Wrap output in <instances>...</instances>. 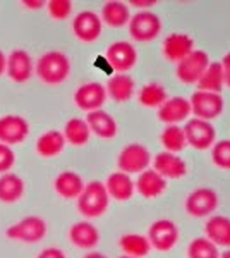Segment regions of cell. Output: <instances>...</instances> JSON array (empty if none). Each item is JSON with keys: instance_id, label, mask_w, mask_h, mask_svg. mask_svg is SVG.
I'll use <instances>...</instances> for the list:
<instances>
[{"instance_id": "obj_1", "label": "cell", "mask_w": 230, "mask_h": 258, "mask_svg": "<svg viewBox=\"0 0 230 258\" xmlns=\"http://www.w3.org/2000/svg\"><path fill=\"white\" fill-rule=\"evenodd\" d=\"M70 73V60L65 53L52 50L40 57L36 64V74L47 85H58L67 80Z\"/></svg>"}, {"instance_id": "obj_2", "label": "cell", "mask_w": 230, "mask_h": 258, "mask_svg": "<svg viewBox=\"0 0 230 258\" xmlns=\"http://www.w3.org/2000/svg\"><path fill=\"white\" fill-rule=\"evenodd\" d=\"M110 197L102 181H91L85 184V189L78 198V209L85 217H100L108 209Z\"/></svg>"}, {"instance_id": "obj_3", "label": "cell", "mask_w": 230, "mask_h": 258, "mask_svg": "<svg viewBox=\"0 0 230 258\" xmlns=\"http://www.w3.org/2000/svg\"><path fill=\"white\" fill-rule=\"evenodd\" d=\"M45 234H47V222L36 215L21 219L6 231L7 238L21 241V243H38L45 238Z\"/></svg>"}, {"instance_id": "obj_4", "label": "cell", "mask_w": 230, "mask_h": 258, "mask_svg": "<svg viewBox=\"0 0 230 258\" xmlns=\"http://www.w3.org/2000/svg\"><path fill=\"white\" fill-rule=\"evenodd\" d=\"M189 103L191 112L196 115V119H203L208 120V122L216 119L223 112V98H221L220 93L198 90L196 93H192Z\"/></svg>"}, {"instance_id": "obj_5", "label": "cell", "mask_w": 230, "mask_h": 258, "mask_svg": "<svg viewBox=\"0 0 230 258\" xmlns=\"http://www.w3.org/2000/svg\"><path fill=\"white\" fill-rule=\"evenodd\" d=\"M184 136H186V143L191 145L196 150H208L215 145L216 131L211 122L203 119H189L184 126Z\"/></svg>"}, {"instance_id": "obj_6", "label": "cell", "mask_w": 230, "mask_h": 258, "mask_svg": "<svg viewBox=\"0 0 230 258\" xmlns=\"http://www.w3.org/2000/svg\"><path fill=\"white\" fill-rule=\"evenodd\" d=\"M149 162H151L149 150L139 143H131L127 147H124L122 152L119 153V159H117L120 172L127 174V176L137 172L141 174L143 170L148 169Z\"/></svg>"}, {"instance_id": "obj_7", "label": "cell", "mask_w": 230, "mask_h": 258, "mask_svg": "<svg viewBox=\"0 0 230 258\" xmlns=\"http://www.w3.org/2000/svg\"><path fill=\"white\" fill-rule=\"evenodd\" d=\"M162 21L149 11H141L129 19V33L136 41H151L160 35Z\"/></svg>"}, {"instance_id": "obj_8", "label": "cell", "mask_w": 230, "mask_h": 258, "mask_svg": "<svg viewBox=\"0 0 230 258\" xmlns=\"http://www.w3.org/2000/svg\"><path fill=\"white\" fill-rule=\"evenodd\" d=\"M149 244L158 251H169L179 241V229L175 222L169 219H160L149 226L148 231Z\"/></svg>"}, {"instance_id": "obj_9", "label": "cell", "mask_w": 230, "mask_h": 258, "mask_svg": "<svg viewBox=\"0 0 230 258\" xmlns=\"http://www.w3.org/2000/svg\"><path fill=\"white\" fill-rule=\"evenodd\" d=\"M208 64H210V57L203 50H192L186 59H182L177 64V78L181 83L186 85H192L198 83L203 73L206 71Z\"/></svg>"}, {"instance_id": "obj_10", "label": "cell", "mask_w": 230, "mask_h": 258, "mask_svg": "<svg viewBox=\"0 0 230 258\" xmlns=\"http://www.w3.org/2000/svg\"><path fill=\"white\" fill-rule=\"evenodd\" d=\"M218 207V197L210 188H198L186 198V210L192 217L210 215Z\"/></svg>"}, {"instance_id": "obj_11", "label": "cell", "mask_w": 230, "mask_h": 258, "mask_svg": "<svg viewBox=\"0 0 230 258\" xmlns=\"http://www.w3.org/2000/svg\"><path fill=\"white\" fill-rule=\"evenodd\" d=\"M107 100V90L100 83H86L81 85L74 93V102L81 110L95 112L100 110Z\"/></svg>"}, {"instance_id": "obj_12", "label": "cell", "mask_w": 230, "mask_h": 258, "mask_svg": "<svg viewBox=\"0 0 230 258\" xmlns=\"http://www.w3.org/2000/svg\"><path fill=\"white\" fill-rule=\"evenodd\" d=\"M29 135L28 120L21 115H4L0 117V143L4 145H18L26 140Z\"/></svg>"}, {"instance_id": "obj_13", "label": "cell", "mask_w": 230, "mask_h": 258, "mask_svg": "<svg viewBox=\"0 0 230 258\" xmlns=\"http://www.w3.org/2000/svg\"><path fill=\"white\" fill-rule=\"evenodd\" d=\"M107 60L115 71L125 74L129 69L134 68L137 60L136 48L129 41H115L107 48Z\"/></svg>"}, {"instance_id": "obj_14", "label": "cell", "mask_w": 230, "mask_h": 258, "mask_svg": "<svg viewBox=\"0 0 230 258\" xmlns=\"http://www.w3.org/2000/svg\"><path fill=\"white\" fill-rule=\"evenodd\" d=\"M72 31L81 41H95L102 35V19L93 11H83L72 21Z\"/></svg>"}, {"instance_id": "obj_15", "label": "cell", "mask_w": 230, "mask_h": 258, "mask_svg": "<svg viewBox=\"0 0 230 258\" xmlns=\"http://www.w3.org/2000/svg\"><path fill=\"white\" fill-rule=\"evenodd\" d=\"M191 114V103L184 97H172L167 98L165 102L158 107V117L162 122L169 126H177V122L187 119Z\"/></svg>"}, {"instance_id": "obj_16", "label": "cell", "mask_w": 230, "mask_h": 258, "mask_svg": "<svg viewBox=\"0 0 230 258\" xmlns=\"http://www.w3.org/2000/svg\"><path fill=\"white\" fill-rule=\"evenodd\" d=\"M155 172H158L163 179H179L186 176L187 165L181 157L170 152H162L153 159Z\"/></svg>"}, {"instance_id": "obj_17", "label": "cell", "mask_w": 230, "mask_h": 258, "mask_svg": "<svg viewBox=\"0 0 230 258\" xmlns=\"http://www.w3.org/2000/svg\"><path fill=\"white\" fill-rule=\"evenodd\" d=\"M7 74L12 81L24 83L31 78L33 73V60L26 50H12L7 57Z\"/></svg>"}, {"instance_id": "obj_18", "label": "cell", "mask_w": 230, "mask_h": 258, "mask_svg": "<svg viewBox=\"0 0 230 258\" xmlns=\"http://www.w3.org/2000/svg\"><path fill=\"white\" fill-rule=\"evenodd\" d=\"M194 50V41L189 35L184 33H172L163 41V55L170 62H181Z\"/></svg>"}, {"instance_id": "obj_19", "label": "cell", "mask_w": 230, "mask_h": 258, "mask_svg": "<svg viewBox=\"0 0 230 258\" xmlns=\"http://www.w3.org/2000/svg\"><path fill=\"white\" fill-rule=\"evenodd\" d=\"M86 124L90 127L91 133H95L98 138L103 140H110L117 136V122L108 112L105 110H95V112H88V119Z\"/></svg>"}, {"instance_id": "obj_20", "label": "cell", "mask_w": 230, "mask_h": 258, "mask_svg": "<svg viewBox=\"0 0 230 258\" xmlns=\"http://www.w3.org/2000/svg\"><path fill=\"white\" fill-rule=\"evenodd\" d=\"M53 188H55L57 195L65 200H74L79 198V195L85 189V182H83V177L79 176L74 170H64L55 177V182H53Z\"/></svg>"}, {"instance_id": "obj_21", "label": "cell", "mask_w": 230, "mask_h": 258, "mask_svg": "<svg viewBox=\"0 0 230 258\" xmlns=\"http://www.w3.org/2000/svg\"><path fill=\"white\" fill-rule=\"evenodd\" d=\"M206 239L215 246H230V219L223 215H213L206 220Z\"/></svg>"}, {"instance_id": "obj_22", "label": "cell", "mask_w": 230, "mask_h": 258, "mask_svg": "<svg viewBox=\"0 0 230 258\" xmlns=\"http://www.w3.org/2000/svg\"><path fill=\"white\" fill-rule=\"evenodd\" d=\"M105 188L108 197L115 198L117 202H125V200L132 198L134 195V182L131 176L124 172H114L110 174L105 182Z\"/></svg>"}, {"instance_id": "obj_23", "label": "cell", "mask_w": 230, "mask_h": 258, "mask_svg": "<svg viewBox=\"0 0 230 258\" xmlns=\"http://www.w3.org/2000/svg\"><path fill=\"white\" fill-rule=\"evenodd\" d=\"M134 188H137L139 195H143L144 198H155V197H160L163 191H165L167 181L158 172H155L153 169H146L139 174Z\"/></svg>"}, {"instance_id": "obj_24", "label": "cell", "mask_w": 230, "mask_h": 258, "mask_svg": "<svg viewBox=\"0 0 230 258\" xmlns=\"http://www.w3.org/2000/svg\"><path fill=\"white\" fill-rule=\"evenodd\" d=\"M69 239L72 241L74 246L90 249L98 244L100 232L91 222H76L69 231Z\"/></svg>"}, {"instance_id": "obj_25", "label": "cell", "mask_w": 230, "mask_h": 258, "mask_svg": "<svg viewBox=\"0 0 230 258\" xmlns=\"http://www.w3.org/2000/svg\"><path fill=\"white\" fill-rule=\"evenodd\" d=\"M65 147V138L60 131H47L36 140V152L38 155L45 157V159H50V157H55L64 150Z\"/></svg>"}, {"instance_id": "obj_26", "label": "cell", "mask_w": 230, "mask_h": 258, "mask_svg": "<svg viewBox=\"0 0 230 258\" xmlns=\"http://www.w3.org/2000/svg\"><path fill=\"white\" fill-rule=\"evenodd\" d=\"M107 95L114 98L115 102H125L134 93V80L129 74H115L107 83Z\"/></svg>"}, {"instance_id": "obj_27", "label": "cell", "mask_w": 230, "mask_h": 258, "mask_svg": "<svg viewBox=\"0 0 230 258\" xmlns=\"http://www.w3.org/2000/svg\"><path fill=\"white\" fill-rule=\"evenodd\" d=\"M24 195V181L18 174L7 172L0 177V202L14 203Z\"/></svg>"}, {"instance_id": "obj_28", "label": "cell", "mask_w": 230, "mask_h": 258, "mask_svg": "<svg viewBox=\"0 0 230 258\" xmlns=\"http://www.w3.org/2000/svg\"><path fill=\"white\" fill-rule=\"evenodd\" d=\"M223 69L220 62H210L206 71L198 81V88L201 91H210V93H220L223 88Z\"/></svg>"}, {"instance_id": "obj_29", "label": "cell", "mask_w": 230, "mask_h": 258, "mask_svg": "<svg viewBox=\"0 0 230 258\" xmlns=\"http://www.w3.org/2000/svg\"><path fill=\"white\" fill-rule=\"evenodd\" d=\"M119 244L125 255L132 258H144L151 249L148 238H144L141 234H124L119 239Z\"/></svg>"}, {"instance_id": "obj_30", "label": "cell", "mask_w": 230, "mask_h": 258, "mask_svg": "<svg viewBox=\"0 0 230 258\" xmlns=\"http://www.w3.org/2000/svg\"><path fill=\"white\" fill-rule=\"evenodd\" d=\"M102 19L105 21L108 26L112 28H120L124 24L129 23L131 16H129V9L124 2H117V0H112V2H107L102 9Z\"/></svg>"}, {"instance_id": "obj_31", "label": "cell", "mask_w": 230, "mask_h": 258, "mask_svg": "<svg viewBox=\"0 0 230 258\" xmlns=\"http://www.w3.org/2000/svg\"><path fill=\"white\" fill-rule=\"evenodd\" d=\"M62 135H64L65 141H69L70 145H74V147H83V145H86L88 140H90L91 131H90V127H88L86 120L74 117L65 122Z\"/></svg>"}, {"instance_id": "obj_32", "label": "cell", "mask_w": 230, "mask_h": 258, "mask_svg": "<svg viewBox=\"0 0 230 258\" xmlns=\"http://www.w3.org/2000/svg\"><path fill=\"white\" fill-rule=\"evenodd\" d=\"M165 100H167V91L158 83H148L139 91V103L144 107H149V109L160 107Z\"/></svg>"}, {"instance_id": "obj_33", "label": "cell", "mask_w": 230, "mask_h": 258, "mask_svg": "<svg viewBox=\"0 0 230 258\" xmlns=\"http://www.w3.org/2000/svg\"><path fill=\"white\" fill-rule=\"evenodd\" d=\"M162 145L167 148V152L177 153L186 148V136H184L182 127L179 126H167L162 133Z\"/></svg>"}, {"instance_id": "obj_34", "label": "cell", "mask_w": 230, "mask_h": 258, "mask_svg": "<svg viewBox=\"0 0 230 258\" xmlns=\"http://www.w3.org/2000/svg\"><path fill=\"white\" fill-rule=\"evenodd\" d=\"M187 256L189 258H218V248L206 238H196L191 241L187 248Z\"/></svg>"}, {"instance_id": "obj_35", "label": "cell", "mask_w": 230, "mask_h": 258, "mask_svg": "<svg viewBox=\"0 0 230 258\" xmlns=\"http://www.w3.org/2000/svg\"><path fill=\"white\" fill-rule=\"evenodd\" d=\"M211 160L216 167L230 170V140H221L213 145Z\"/></svg>"}, {"instance_id": "obj_36", "label": "cell", "mask_w": 230, "mask_h": 258, "mask_svg": "<svg viewBox=\"0 0 230 258\" xmlns=\"http://www.w3.org/2000/svg\"><path fill=\"white\" fill-rule=\"evenodd\" d=\"M47 9L48 14L52 16L53 19L62 21V19H67L72 12V2L70 0H50L47 4Z\"/></svg>"}, {"instance_id": "obj_37", "label": "cell", "mask_w": 230, "mask_h": 258, "mask_svg": "<svg viewBox=\"0 0 230 258\" xmlns=\"http://www.w3.org/2000/svg\"><path fill=\"white\" fill-rule=\"evenodd\" d=\"M16 164V153L14 150L7 145L0 143V172H9Z\"/></svg>"}, {"instance_id": "obj_38", "label": "cell", "mask_w": 230, "mask_h": 258, "mask_svg": "<svg viewBox=\"0 0 230 258\" xmlns=\"http://www.w3.org/2000/svg\"><path fill=\"white\" fill-rule=\"evenodd\" d=\"M36 258H65V253L60 248H45Z\"/></svg>"}, {"instance_id": "obj_39", "label": "cell", "mask_w": 230, "mask_h": 258, "mask_svg": "<svg viewBox=\"0 0 230 258\" xmlns=\"http://www.w3.org/2000/svg\"><path fill=\"white\" fill-rule=\"evenodd\" d=\"M220 64H221V69H223V83L230 88V52L220 60Z\"/></svg>"}, {"instance_id": "obj_40", "label": "cell", "mask_w": 230, "mask_h": 258, "mask_svg": "<svg viewBox=\"0 0 230 258\" xmlns=\"http://www.w3.org/2000/svg\"><path fill=\"white\" fill-rule=\"evenodd\" d=\"M23 6H26V9H40V7L45 6V2H41V0H36V2H31V0H24Z\"/></svg>"}, {"instance_id": "obj_41", "label": "cell", "mask_w": 230, "mask_h": 258, "mask_svg": "<svg viewBox=\"0 0 230 258\" xmlns=\"http://www.w3.org/2000/svg\"><path fill=\"white\" fill-rule=\"evenodd\" d=\"M6 68H7V57L4 55V52L0 50V76L4 74V71H6Z\"/></svg>"}, {"instance_id": "obj_42", "label": "cell", "mask_w": 230, "mask_h": 258, "mask_svg": "<svg viewBox=\"0 0 230 258\" xmlns=\"http://www.w3.org/2000/svg\"><path fill=\"white\" fill-rule=\"evenodd\" d=\"M132 6H136V7H148V6H155V4H157V2H153V0H151V2H141V0H132Z\"/></svg>"}, {"instance_id": "obj_43", "label": "cell", "mask_w": 230, "mask_h": 258, "mask_svg": "<svg viewBox=\"0 0 230 258\" xmlns=\"http://www.w3.org/2000/svg\"><path fill=\"white\" fill-rule=\"evenodd\" d=\"M83 258H107L103 253H100V251H91V253H88V255H85Z\"/></svg>"}, {"instance_id": "obj_44", "label": "cell", "mask_w": 230, "mask_h": 258, "mask_svg": "<svg viewBox=\"0 0 230 258\" xmlns=\"http://www.w3.org/2000/svg\"><path fill=\"white\" fill-rule=\"evenodd\" d=\"M218 258H230V249H227L225 253H221V255Z\"/></svg>"}, {"instance_id": "obj_45", "label": "cell", "mask_w": 230, "mask_h": 258, "mask_svg": "<svg viewBox=\"0 0 230 258\" xmlns=\"http://www.w3.org/2000/svg\"><path fill=\"white\" fill-rule=\"evenodd\" d=\"M119 258H132V256H127V255H122V256H119Z\"/></svg>"}]
</instances>
